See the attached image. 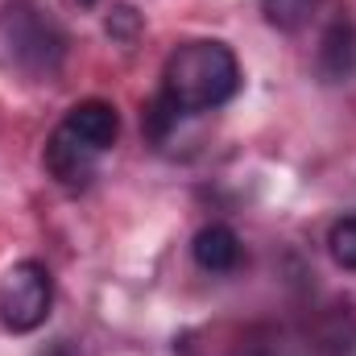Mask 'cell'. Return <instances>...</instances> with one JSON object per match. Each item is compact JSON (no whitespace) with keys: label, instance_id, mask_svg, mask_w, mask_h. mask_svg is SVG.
Returning a JSON list of instances; mask_svg holds the SVG:
<instances>
[{"label":"cell","instance_id":"obj_1","mask_svg":"<svg viewBox=\"0 0 356 356\" xmlns=\"http://www.w3.org/2000/svg\"><path fill=\"white\" fill-rule=\"evenodd\" d=\"M241 91V63L232 54V46L199 38V42H182L175 54L166 58L162 71V99L182 112H216L224 108L232 95Z\"/></svg>","mask_w":356,"mask_h":356},{"label":"cell","instance_id":"obj_2","mask_svg":"<svg viewBox=\"0 0 356 356\" xmlns=\"http://www.w3.org/2000/svg\"><path fill=\"white\" fill-rule=\"evenodd\" d=\"M54 277L42 261H13L0 277V327L13 336H29L50 319Z\"/></svg>","mask_w":356,"mask_h":356},{"label":"cell","instance_id":"obj_3","mask_svg":"<svg viewBox=\"0 0 356 356\" xmlns=\"http://www.w3.org/2000/svg\"><path fill=\"white\" fill-rule=\"evenodd\" d=\"M0 42L8 46V58H13L21 71H29V75H50V71H58L63 46H67L63 29H58L50 17H42L38 8H29V4H17V8L4 13V21H0Z\"/></svg>","mask_w":356,"mask_h":356},{"label":"cell","instance_id":"obj_4","mask_svg":"<svg viewBox=\"0 0 356 356\" xmlns=\"http://www.w3.org/2000/svg\"><path fill=\"white\" fill-rule=\"evenodd\" d=\"M42 162H46V170L50 178L58 182V186H67V191H83L91 178H95V162H99V154L83 145L67 124H58L54 133H50V141H46V149H42Z\"/></svg>","mask_w":356,"mask_h":356},{"label":"cell","instance_id":"obj_5","mask_svg":"<svg viewBox=\"0 0 356 356\" xmlns=\"http://www.w3.org/2000/svg\"><path fill=\"white\" fill-rule=\"evenodd\" d=\"M63 124H67L83 145H91L95 154H108V149L116 145V137H120V116H116V108H112L108 99H83V104H75V108L63 116Z\"/></svg>","mask_w":356,"mask_h":356},{"label":"cell","instance_id":"obj_6","mask_svg":"<svg viewBox=\"0 0 356 356\" xmlns=\"http://www.w3.org/2000/svg\"><path fill=\"white\" fill-rule=\"evenodd\" d=\"M315 67L327 83H348L356 75V25L348 17H340L323 29L319 50H315Z\"/></svg>","mask_w":356,"mask_h":356},{"label":"cell","instance_id":"obj_7","mask_svg":"<svg viewBox=\"0 0 356 356\" xmlns=\"http://www.w3.org/2000/svg\"><path fill=\"white\" fill-rule=\"evenodd\" d=\"M191 253H195V266L207 273H232L241 266V236L228 224H207L195 232Z\"/></svg>","mask_w":356,"mask_h":356},{"label":"cell","instance_id":"obj_8","mask_svg":"<svg viewBox=\"0 0 356 356\" xmlns=\"http://www.w3.org/2000/svg\"><path fill=\"white\" fill-rule=\"evenodd\" d=\"M261 13L277 29H302L315 13V0H261Z\"/></svg>","mask_w":356,"mask_h":356},{"label":"cell","instance_id":"obj_9","mask_svg":"<svg viewBox=\"0 0 356 356\" xmlns=\"http://www.w3.org/2000/svg\"><path fill=\"white\" fill-rule=\"evenodd\" d=\"M327 253H332V261L340 269H353L356 273V216H344V220L332 224V232H327Z\"/></svg>","mask_w":356,"mask_h":356},{"label":"cell","instance_id":"obj_10","mask_svg":"<svg viewBox=\"0 0 356 356\" xmlns=\"http://www.w3.org/2000/svg\"><path fill=\"white\" fill-rule=\"evenodd\" d=\"M79 4H83V8H91V4H95V0H79Z\"/></svg>","mask_w":356,"mask_h":356}]
</instances>
